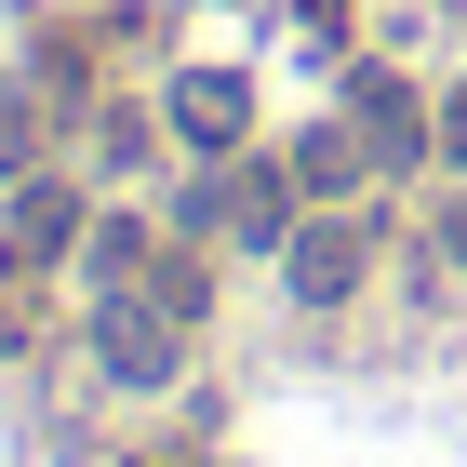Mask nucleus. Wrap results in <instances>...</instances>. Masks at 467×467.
<instances>
[{
	"label": "nucleus",
	"mask_w": 467,
	"mask_h": 467,
	"mask_svg": "<svg viewBox=\"0 0 467 467\" xmlns=\"http://www.w3.org/2000/svg\"><path fill=\"white\" fill-rule=\"evenodd\" d=\"M94 360H108L120 388H174V360H187V307H161V294H108L94 307Z\"/></svg>",
	"instance_id": "1"
},
{
	"label": "nucleus",
	"mask_w": 467,
	"mask_h": 467,
	"mask_svg": "<svg viewBox=\"0 0 467 467\" xmlns=\"http://www.w3.org/2000/svg\"><path fill=\"white\" fill-rule=\"evenodd\" d=\"M348 120H360V147H374V174H414V161L441 147V120L414 108V80H388V67L348 80Z\"/></svg>",
	"instance_id": "2"
},
{
	"label": "nucleus",
	"mask_w": 467,
	"mask_h": 467,
	"mask_svg": "<svg viewBox=\"0 0 467 467\" xmlns=\"http://www.w3.org/2000/svg\"><path fill=\"white\" fill-rule=\"evenodd\" d=\"M360 267H374V241H360L348 214H321V227H294V241H281L294 307H348V294H360Z\"/></svg>",
	"instance_id": "3"
},
{
	"label": "nucleus",
	"mask_w": 467,
	"mask_h": 467,
	"mask_svg": "<svg viewBox=\"0 0 467 467\" xmlns=\"http://www.w3.org/2000/svg\"><path fill=\"white\" fill-rule=\"evenodd\" d=\"M67 241H80V187H67V174H27V187H14V214H0V267L27 281V267H54Z\"/></svg>",
	"instance_id": "4"
},
{
	"label": "nucleus",
	"mask_w": 467,
	"mask_h": 467,
	"mask_svg": "<svg viewBox=\"0 0 467 467\" xmlns=\"http://www.w3.org/2000/svg\"><path fill=\"white\" fill-rule=\"evenodd\" d=\"M241 120H254V94H241L227 67H187V80H174V134H187V147H241Z\"/></svg>",
	"instance_id": "5"
},
{
	"label": "nucleus",
	"mask_w": 467,
	"mask_h": 467,
	"mask_svg": "<svg viewBox=\"0 0 467 467\" xmlns=\"http://www.w3.org/2000/svg\"><path fill=\"white\" fill-rule=\"evenodd\" d=\"M374 174V147H360V120H321V134L294 147V187H360Z\"/></svg>",
	"instance_id": "6"
},
{
	"label": "nucleus",
	"mask_w": 467,
	"mask_h": 467,
	"mask_svg": "<svg viewBox=\"0 0 467 467\" xmlns=\"http://www.w3.org/2000/svg\"><path fill=\"white\" fill-rule=\"evenodd\" d=\"M80 254H94V281H147V267H161L147 227H80Z\"/></svg>",
	"instance_id": "7"
},
{
	"label": "nucleus",
	"mask_w": 467,
	"mask_h": 467,
	"mask_svg": "<svg viewBox=\"0 0 467 467\" xmlns=\"http://www.w3.org/2000/svg\"><path fill=\"white\" fill-rule=\"evenodd\" d=\"M147 294H161V307H187V321H201V307H214V267H201V254H161V267H147Z\"/></svg>",
	"instance_id": "8"
},
{
	"label": "nucleus",
	"mask_w": 467,
	"mask_h": 467,
	"mask_svg": "<svg viewBox=\"0 0 467 467\" xmlns=\"http://www.w3.org/2000/svg\"><path fill=\"white\" fill-rule=\"evenodd\" d=\"M27 147H40V108H27V94H0V161H27Z\"/></svg>",
	"instance_id": "9"
},
{
	"label": "nucleus",
	"mask_w": 467,
	"mask_h": 467,
	"mask_svg": "<svg viewBox=\"0 0 467 467\" xmlns=\"http://www.w3.org/2000/svg\"><path fill=\"white\" fill-rule=\"evenodd\" d=\"M441 161H454V174H467V80H454V94H441Z\"/></svg>",
	"instance_id": "10"
},
{
	"label": "nucleus",
	"mask_w": 467,
	"mask_h": 467,
	"mask_svg": "<svg viewBox=\"0 0 467 467\" xmlns=\"http://www.w3.org/2000/svg\"><path fill=\"white\" fill-rule=\"evenodd\" d=\"M174 467H187V454H174Z\"/></svg>",
	"instance_id": "11"
}]
</instances>
